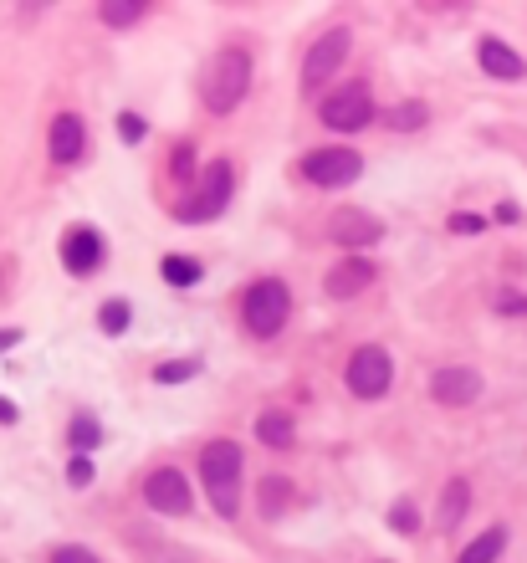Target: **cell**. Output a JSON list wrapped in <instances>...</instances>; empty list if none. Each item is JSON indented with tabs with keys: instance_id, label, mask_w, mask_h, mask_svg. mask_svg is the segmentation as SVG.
<instances>
[{
	"instance_id": "28",
	"label": "cell",
	"mask_w": 527,
	"mask_h": 563,
	"mask_svg": "<svg viewBox=\"0 0 527 563\" xmlns=\"http://www.w3.org/2000/svg\"><path fill=\"white\" fill-rule=\"evenodd\" d=\"M93 476H98V471H93V456H72V461H67V482H72V487H93Z\"/></svg>"
},
{
	"instance_id": "10",
	"label": "cell",
	"mask_w": 527,
	"mask_h": 563,
	"mask_svg": "<svg viewBox=\"0 0 527 563\" xmlns=\"http://www.w3.org/2000/svg\"><path fill=\"white\" fill-rule=\"evenodd\" d=\"M328 231H333L338 246H348L354 256L364 246H379L384 241V221H379V215H369V210H359V205H338L333 221H328Z\"/></svg>"
},
{
	"instance_id": "23",
	"label": "cell",
	"mask_w": 527,
	"mask_h": 563,
	"mask_svg": "<svg viewBox=\"0 0 527 563\" xmlns=\"http://www.w3.org/2000/svg\"><path fill=\"white\" fill-rule=\"evenodd\" d=\"M159 277L169 287H195L200 282V262H190V256H164L159 262Z\"/></svg>"
},
{
	"instance_id": "17",
	"label": "cell",
	"mask_w": 527,
	"mask_h": 563,
	"mask_svg": "<svg viewBox=\"0 0 527 563\" xmlns=\"http://www.w3.org/2000/svg\"><path fill=\"white\" fill-rule=\"evenodd\" d=\"M466 507H471V487L456 476V482H446V492H441V517H435V528H441V533H456V523L466 517Z\"/></svg>"
},
{
	"instance_id": "7",
	"label": "cell",
	"mask_w": 527,
	"mask_h": 563,
	"mask_svg": "<svg viewBox=\"0 0 527 563\" xmlns=\"http://www.w3.org/2000/svg\"><path fill=\"white\" fill-rule=\"evenodd\" d=\"M348 52H354V31L348 26L323 31L313 47H307V57H302V88L313 93V88H323V82H333V72L348 62Z\"/></svg>"
},
{
	"instance_id": "13",
	"label": "cell",
	"mask_w": 527,
	"mask_h": 563,
	"mask_svg": "<svg viewBox=\"0 0 527 563\" xmlns=\"http://www.w3.org/2000/svg\"><path fill=\"white\" fill-rule=\"evenodd\" d=\"M379 282V267L369 262V256H343L338 267H328V277H323V292L328 297H338V302H348V297H359L364 287H374Z\"/></svg>"
},
{
	"instance_id": "29",
	"label": "cell",
	"mask_w": 527,
	"mask_h": 563,
	"mask_svg": "<svg viewBox=\"0 0 527 563\" xmlns=\"http://www.w3.org/2000/svg\"><path fill=\"white\" fill-rule=\"evenodd\" d=\"M52 563H98V553H87L77 543H62V548H52Z\"/></svg>"
},
{
	"instance_id": "22",
	"label": "cell",
	"mask_w": 527,
	"mask_h": 563,
	"mask_svg": "<svg viewBox=\"0 0 527 563\" xmlns=\"http://www.w3.org/2000/svg\"><path fill=\"white\" fill-rule=\"evenodd\" d=\"M128 323H134V308H128L123 297H108L103 308H98V328L108 333V338H118V333H128Z\"/></svg>"
},
{
	"instance_id": "6",
	"label": "cell",
	"mask_w": 527,
	"mask_h": 563,
	"mask_svg": "<svg viewBox=\"0 0 527 563\" xmlns=\"http://www.w3.org/2000/svg\"><path fill=\"white\" fill-rule=\"evenodd\" d=\"M318 118L333 128V134H359V128H369L374 123V93H369V82H343V88H333L318 103Z\"/></svg>"
},
{
	"instance_id": "30",
	"label": "cell",
	"mask_w": 527,
	"mask_h": 563,
	"mask_svg": "<svg viewBox=\"0 0 527 563\" xmlns=\"http://www.w3.org/2000/svg\"><path fill=\"white\" fill-rule=\"evenodd\" d=\"M169 169H174V180H190V175H195V149L180 144V149H174V164H169Z\"/></svg>"
},
{
	"instance_id": "8",
	"label": "cell",
	"mask_w": 527,
	"mask_h": 563,
	"mask_svg": "<svg viewBox=\"0 0 527 563\" xmlns=\"http://www.w3.org/2000/svg\"><path fill=\"white\" fill-rule=\"evenodd\" d=\"M364 175V159L359 149H313L302 154V180L307 185H323V190H343Z\"/></svg>"
},
{
	"instance_id": "1",
	"label": "cell",
	"mask_w": 527,
	"mask_h": 563,
	"mask_svg": "<svg viewBox=\"0 0 527 563\" xmlns=\"http://www.w3.org/2000/svg\"><path fill=\"white\" fill-rule=\"evenodd\" d=\"M251 77H256V62L246 47H221L210 62H205V77H200V98L215 118H226L246 103L251 93Z\"/></svg>"
},
{
	"instance_id": "16",
	"label": "cell",
	"mask_w": 527,
	"mask_h": 563,
	"mask_svg": "<svg viewBox=\"0 0 527 563\" xmlns=\"http://www.w3.org/2000/svg\"><path fill=\"white\" fill-rule=\"evenodd\" d=\"M292 436H297L292 410H261V420H256V441H261V446L287 451V446H292Z\"/></svg>"
},
{
	"instance_id": "9",
	"label": "cell",
	"mask_w": 527,
	"mask_h": 563,
	"mask_svg": "<svg viewBox=\"0 0 527 563\" xmlns=\"http://www.w3.org/2000/svg\"><path fill=\"white\" fill-rule=\"evenodd\" d=\"M144 502H149L154 512H164V517H185V512L195 507L185 471H180V466H159V471H149V476H144Z\"/></svg>"
},
{
	"instance_id": "11",
	"label": "cell",
	"mask_w": 527,
	"mask_h": 563,
	"mask_svg": "<svg viewBox=\"0 0 527 563\" xmlns=\"http://www.w3.org/2000/svg\"><path fill=\"white\" fill-rule=\"evenodd\" d=\"M430 395H435V405H446V410L476 405L481 400V374L466 369V364H446V369L430 374Z\"/></svg>"
},
{
	"instance_id": "15",
	"label": "cell",
	"mask_w": 527,
	"mask_h": 563,
	"mask_svg": "<svg viewBox=\"0 0 527 563\" xmlns=\"http://www.w3.org/2000/svg\"><path fill=\"white\" fill-rule=\"evenodd\" d=\"M476 62H481V72L497 77V82H522V77H527V62L507 47V41H497V36H481Z\"/></svg>"
},
{
	"instance_id": "21",
	"label": "cell",
	"mask_w": 527,
	"mask_h": 563,
	"mask_svg": "<svg viewBox=\"0 0 527 563\" xmlns=\"http://www.w3.org/2000/svg\"><path fill=\"white\" fill-rule=\"evenodd\" d=\"M292 502V482L287 476H267V482H261V497H256V507L267 512V517H282V507Z\"/></svg>"
},
{
	"instance_id": "12",
	"label": "cell",
	"mask_w": 527,
	"mask_h": 563,
	"mask_svg": "<svg viewBox=\"0 0 527 563\" xmlns=\"http://www.w3.org/2000/svg\"><path fill=\"white\" fill-rule=\"evenodd\" d=\"M62 267L72 277H93L103 267V231L98 226H72L62 236Z\"/></svg>"
},
{
	"instance_id": "27",
	"label": "cell",
	"mask_w": 527,
	"mask_h": 563,
	"mask_svg": "<svg viewBox=\"0 0 527 563\" xmlns=\"http://www.w3.org/2000/svg\"><path fill=\"white\" fill-rule=\"evenodd\" d=\"M144 134H149V123L139 113H118V139L123 144H144Z\"/></svg>"
},
{
	"instance_id": "19",
	"label": "cell",
	"mask_w": 527,
	"mask_h": 563,
	"mask_svg": "<svg viewBox=\"0 0 527 563\" xmlns=\"http://www.w3.org/2000/svg\"><path fill=\"white\" fill-rule=\"evenodd\" d=\"M98 441H103V425H98V415L77 410V415H72V425H67V446H72V456L98 451Z\"/></svg>"
},
{
	"instance_id": "32",
	"label": "cell",
	"mask_w": 527,
	"mask_h": 563,
	"mask_svg": "<svg viewBox=\"0 0 527 563\" xmlns=\"http://www.w3.org/2000/svg\"><path fill=\"white\" fill-rule=\"evenodd\" d=\"M497 313H527V297H517V292H502V297H497Z\"/></svg>"
},
{
	"instance_id": "14",
	"label": "cell",
	"mask_w": 527,
	"mask_h": 563,
	"mask_svg": "<svg viewBox=\"0 0 527 563\" xmlns=\"http://www.w3.org/2000/svg\"><path fill=\"white\" fill-rule=\"evenodd\" d=\"M47 154H52V164H77L82 154H87V123L77 118V113H57L52 118V134H47Z\"/></svg>"
},
{
	"instance_id": "5",
	"label": "cell",
	"mask_w": 527,
	"mask_h": 563,
	"mask_svg": "<svg viewBox=\"0 0 527 563\" xmlns=\"http://www.w3.org/2000/svg\"><path fill=\"white\" fill-rule=\"evenodd\" d=\"M343 384H348V395L354 400H379L384 389L394 384L389 349H379V343H359V349L348 354V364H343Z\"/></svg>"
},
{
	"instance_id": "4",
	"label": "cell",
	"mask_w": 527,
	"mask_h": 563,
	"mask_svg": "<svg viewBox=\"0 0 527 563\" xmlns=\"http://www.w3.org/2000/svg\"><path fill=\"white\" fill-rule=\"evenodd\" d=\"M231 190H236V169H231V159H210L205 185H200L190 200L174 205V221H180V226H205V221H215V215H226Z\"/></svg>"
},
{
	"instance_id": "26",
	"label": "cell",
	"mask_w": 527,
	"mask_h": 563,
	"mask_svg": "<svg viewBox=\"0 0 527 563\" xmlns=\"http://www.w3.org/2000/svg\"><path fill=\"white\" fill-rule=\"evenodd\" d=\"M195 374H200V359H169V364L154 369V384H185Z\"/></svg>"
},
{
	"instance_id": "20",
	"label": "cell",
	"mask_w": 527,
	"mask_h": 563,
	"mask_svg": "<svg viewBox=\"0 0 527 563\" xmlns=\"http://www.w3.org/2000/svg\"><path fill=\"white\" fill-rule=\"evenodd\" d=\"M144 11H149V6H144V0H103V6H98L103 26H113V31H123V26H134V21H139Z\"/></svg>"
},
{
	"instance_id": "25",
	"label": "cell",
	"mask_w": 527,
	"mask_h": 563,
	"mask_svg": "<svg viewBox=\"0 0 527 563\" xmlns=\"http://www.w3.org/2000/svg\"><path fill=\"white\" fill-rule=\"evenodd\" d=\"M389 528L405 533V538H415V533H420V507H415L410 497H400V502L389 507Z\"/></svg>"
},
{
	"instance_id": "34",
	"label": "cell",
	"mask_w": 527,
	"mask_h": 563,
	"mask_svg": "<svg viewBox=\"0 0 527 563\" xmlns=\"http://www.w3.org/2000/svg\"><path fill=\"white\" fill-rule=\"evenodd\" d=\"M16 420H21V410H16L6 395H0V425H16Z\"/></svg>"
},
{
	"instance_id": "24",
	"label": "cell",
	"mask_w": 527,
	"mask_h": 563,
	"mask_svg": "<svg viewBox=\"0 0 527 563\" xmlns=\"http://www.w3.org/2000/svg\"><path fill=\"white\" fill-rule=\"evenodd\" d=\"M425 118H430V108H425V103H400V108H389V113H384V123H389V128H400V134H415V128H425Z\"/></svg>"
},
{
	"instance_id": "18",
	"label": "cell",
	"mask_w": 527,
	"mask_h": 563,
	"mask_svg": "<svg viewBox=\"0 0 527 563\" xmlns=\"http://www.w3.org/2000/svg\"><path fill=\"white\" fill-rule=\"evenodd\" d=\"M502 553H507V528H487V533H476V538L461 548L456 563H497Z\"/></svg>"
},
{
	"instance_id": "2",
	"label": "cell",
	"mask_w": 527,
	"mask_h": 563,
	"mask_svg": "<svg viewBox=\"0 0 527 563\" xmlns=\"http://www.w3.org/2000/svg\"><path fill=\"white\" fill-rule=\"evenodd\" d=\"M241 466H246V451L236 441H210L200 451V482H205V492H210L221 517L241 512Z\"/></svg>"
},
{
	"instance_id": "3",
	"label": "cell",
	"mask_w": 527,
	"mask_h": 563,
	"mask_svg": "<svg viewBox=\"0 0 527 563\" xmlns=\"http://www.w3.org/2000/svg\"><path fill=\"white\" fill-rule=\"evenodd\" d=\"M287 318H292V287L282 277H261V282L246 287V297H241V323H246L251 338H277L287 328Z\"/></svg>"
},
{
	"instance_id": "33",
	"label": "cell",
	"mask_w": 527,
	"mask_h": 563,
	"mask_svg": "<svg viewBox=\"0 0 527 563\" xmlns=\"http://www.w3.org/2000/svg\"><path fill=\"white\" fill-rule=\"evenodd\" d=\"M21 338H26V328H0V354H11Z\"/></svg>"
},
{
	"instance_id": "31",
	"label": "cell",
	"mask_w": 527,
	"mask_h": 563,
	"mask_svg": "<svg viewBox=\"0 0 527 563\" xmlns=\"http://www.w3.org/2000/svg\"><path fill=\"white\" fill-rule=\"evenodd\" d=\"M481 226H487L481 215H466V210H461V215H451V231H461V236H476Z\"/></svg>"
}]
</instances>
